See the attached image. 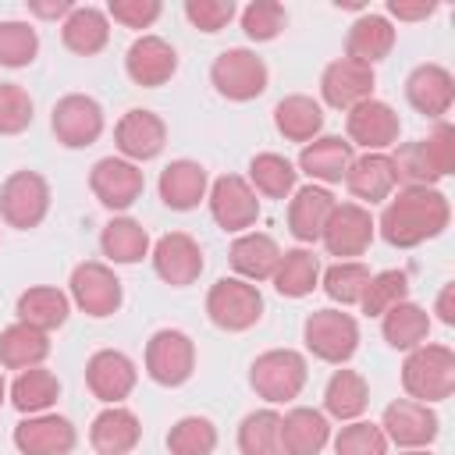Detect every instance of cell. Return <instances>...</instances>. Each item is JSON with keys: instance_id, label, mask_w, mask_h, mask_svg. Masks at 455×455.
<instances>
[{"instance_id": "cell-1", "label": "cell", "mask_w": 455, "mask_h": 455, "mask_svg": "<svg viewBox=\"0 0 455 455\" xmlns=\"http://www.w3.org/2000/svg\"><path fill=\"white\" fill-rule=\"evenodd\" d=\"M451 224V203L437 185H402L387 196L377 231L395 249H416Z\"/></svg>"}, {"instance_id": "cell-2", "label": "cell", "mask_w": 455, "mask_h": 455, "mask_svg": "<svg viewBox=\"0 0 455 455\" xmlns=\"http://www.w3.org/2000/svg\"><path fill=\"white\" fill-rule=\"evenodd\" d=\"M402 387L412 402H423V405L451 398V391H455V352L448 345H434V341H423L419 348L405 352Z\"/></svg>"}, {"instance_id": "cell-3", "label": "cell", "mask_w": 455, "mask_h": 455, "mask_svg": "<svg viewBox=\"0 0 455 455\" xmlns=\"http://www.w3.org/2000/svg\"><path fill=\"white\" fill-rule=\"evenodd\" d=\"M306 380H309V366L306 355L295 348H267L249 366V387L270 405H284L299 398Z\"/></svg>"}, {"instance_id": "cell-4", "label": "cell", "mask_w": 455, "mask_h": 455, "mask_svg": "<svg viewBox=\"0 0 455 455\" xmlns=\"http://www.w3.org/2000/svg\"><path fill=\"white\" fill-rule=\"evenodd\" d=\"M210 85L217 89V96L231 100V103H249V100L267 92L270 71H267V64H263V57L256 50L228 46L210 64Z\"/></svg>"}, {"instance_id": "cell-5", "label": "cell", "mask_w": 455, "mask_h": 455, "mask_svg": "<svg viewBox=\"0 0 455 455\" xmlns=\"http://www.w3.org/2000/svg\"><path fill=\"white\" fill-rule=\"evenodd\" d=\"M302 341L306 352L316 355L320 363L345 366L359 348V323L345 309H313L302 320Z\"/></svg>"}, {"instance_id": "cell-6", "label": "cell", "mask_w": 455, "mask_h": 455, "mask_svg": "<svg viewBox=\"0 0 455 455\" xmlns=\"http://www.w3.org/2000/svg\"><path fill=\"white\" fill-rule=\"evenodd\" d=\"M50 213V181L39 171H11L0 185V220L14 231H32Z\"/></svg>"}, {"instance_id": "cell-7", "label": "cell", "mask_w": 455, "mask_h": 455, "mask_svg": "<svg viewBox=\"0 0 455 455\" xmlns=\"http://www.w3.org/2000/svg\"><path fill=\"white\" fill-rule=\"evenodd\" d=\"M206 316L213 327L228 334H242L259 323L263 316V295L256 284L242 277H217L206 291Z\"/></svg>"}, {"instance_id": "cell-8", "label": "cell", "mask_w": 455, "mask_h": 455, "mask_svg": "<svg viewBox=\"0 0 455 455\" xmlns=\"http://www.w3.org/2000/svg\"><path fill=\"white\" fill-rule=\"evenodd\" d=\"M68 299L71 306H78L85 316L92 320H103V316H114L124 302V288H121V277L114 274L110 263L103 259H85L71 270V281H68Z\"/></svg>"}, {"instance_id": "cell-9", "label": "cell", "mask_w": 455, "mask_h": 455, "mask_svg": "<svg viewBox=\"0 0 455 455\" xmlns=\"http://www.w3.org/2000/svg\"><path fill=\"white\" fill-rule=\"evenodd\" d=\"M146 377L160 387H181L196 373V341L178 327H160L146 341Z\"/></svg>"}, {"instance_id": "cell-10", "label": "cell", "mask_w": 455, "mask_h": 455, "mask_svg": "<svg viewBox=\"0 0 455 455\" xmlns=\"http://www.w3.org/2000/svg\"><path fill=\"white\" fill-rule=\"evenodd\" d=\"M50 128H53V135H57L60 146H68V149H85V146H92V142L103 135L107 117H103L100 100H92V96H85V92H68V96H60V100L53 103V110H50Z\"/></svg>"}, {"instance_id": "cell-11", "label": "cell", "mask_w": 455, "mask_h": 455, "mask_svg": "<svg viewBox=\"0 0 455 455\" xmlns=\"http://www.w3.org/2000/svg\"><path fill=\"white\" fill-rule=\"evenodd\" d=\"M206 203H210V217L220 231L242 235L259 220V196L252 192V185L242 174H220L210 185Z\"/></svg>"}, {"instance_id": "cell-12", "label": "cell", "mask_w": 455, "mask_h": 455, "mask_svg": "<svg viewBox=\"0 0 455 455\" xmlns=\"http://www.w3.org/2000/svg\"><path fill=\"white\" fill-rule=\"evenodd\" d=\"M373 235H377V220L366 206L359 203H334L327 224H323V249L338 259H355L363 256L370 245H373Z\"/></svg>"}, {"instance_id": "cell-13", "label": "cell", "mask_w": 455, "mask_h": 455, "mask_svg": "<svg viewBox=\"0 0 455 455\" xmlns=\"http://www.w3.org/2000/svg\"><path fill=\"white\" fill-rule=\"evenodd\" d=\"M89 188L100 199V206H107L110 213H124L128 206L139 203L146 178H142L139 164H132L124 156H103L89 167Z\"/></svg>"}, {"instance_id": "cell-14", "label": "cell", "mask_w": 455, "mask_h": 455, "mask_svg": "<svg viewBox=\"0 0 455 455\" xmlns=\"http://www.w3.org/2000/svg\"><path fill=\"white\" fill-rule=\"evenodd\" d=\"M149 259H153V270L164 284L171 288H188L199 281L206 259H203V249L199 242L188 235V231H167L153 242L149 249Z\"/></svg>"}, {"instance_id": "cell-15", "label": "cell", "mask_w": 455, "mask_h": 455, "mask_svg": "<svg viewBox=\"0 0 455 455\" xmlns=\"http://www.w3.org/2000/svg\"><path fill=\"white\" fill-rule=\"evenodd\" d=\"M345 132H348L352 146H363L366 153H387L398 142L402 121H398V110L391 103L370 96L345 114Z\"/></svg>"}, {"instance_id": "cell-16", "label": "cell", "mask_w": 455, "mask_h": 455, "mask_svg": "<svg viewBox=\"0 0 455 455\" xmlns=\"http://www.w3.org/2000/svg\"><path fill=\"white\" fill-rule=\"evenodd\" d=\"M380 430L387 437V444L395 448H427L437 430H441V419L434 412V405H423V402H412V398H395L384 416H380Z\"/></svg>"}, {"instance_id": "cell-17", "label": "cell", "mask_w": 455, "mask_h": 455, "mask_svg": "<svg viewBox=\"0 0 455 455\" xmlns=\"http://www.w3.org/2000/svg\"><path fill=\"white\" fill-rule=\"evenodd\" d=\"M114 146L124 160L132 164H146V160H156L167 146V124L160 114L153 110H142V107H132L121 114V121L114 124Z\"/></svg>"}, {"instance_id": "cell-18", "label": "cell", "mask_w": 455, "mask_h": 455, "mask_svg": "<svg viewBox=\"0 0 455 455\" xmlns=\"http://www.w3.org/2000/svg\"><path fill=\"white\" fill-rule=\"evenodd\" d=\"M135 384H139V370H135L132 355H124L121 348H100V352L89 355L85 387L103 405H121L135 391Z\"/></svg>"}, {"instance_id": "cell-19", "label": "cell", "mask_w": 455, "mask_h": 455, "mask_svg": "<svg viewBox=\"0 0 455 455\" xmlns=\"http://www.w3.org/2000/svg\"><path fill=\"white\" fill-rule=\"evenodd\" d=\"M373 85H377L373 68L370 64H359L352 57L331 60L323 68V75H320V96H323V103L334 107V110H345V114L352 107H359L363 100H370L373 96Z\"/></svg>"}, {"instance_id": "cell-20", "label": "cell", "mask_w": 455, "mask_h": 455, "mask_svg": "<svg viewBox=\"0 0 455 455\" xmlns=\"http://www.w3.org/2000/svg\"><path fill=\"white\" fill-rule=\"evenodd\" d=\"M11 441L21 455H68L78 441V430L60 412H39V416L18 419Z\"/></svg>"}, {"instance_id": "cell-21", "label": "cell", "mask_w": 455, "mask_h": 455, "mask_svg": "<svg viewBox=\"0 0 455 455\" xmlns=\"http://www.w3.org/2000/svg\"><path fill=\"white\" fill-rule=\"evenodd\" d=\"M352 160H355V146L348 139H341V135H316L313 142L302 146L295 171L306 174L313 185L327 188V185H341L345 181Z\"/></svg>"}, {"instance_id": "cell-22", "label": "cell", "mask_w": 455, "mask_h": 455, "mask_svg": "<svg viewBox=\"0 0 455 455\" xmlns=\"http://www.w3.org/2000/svg\"><path fill=\"white\" fill-rule=\"evenodd\" d=\"M124 71H128V78H132L135 85H142V89L167 85V82L174 78V71H178V50H174L164 36L146 32V36H139V39L128 46V53H124Z\"/></svg>"}, {"instance_id": "cell-23", "label": "cell", "mask_w": 455, "mask_h": 455, "mask_svg": "<svg viewBox=\"0 0 455 455\" xmlns=\"http://www.w3.org/2000/svg\"><path fill=\"white\" fill-rule=\"evenodd\" d=\"M405 100L416 114L430 121H444L455 103V78L444 64H416L405 78Z\"/></svg>"}, {"instance_id": "cell-24", "label": "cell", "mask_w": 455, "mask_h": 455, "mask_svg": "<svg viewBox=\"0 0 455 455\" xmlns=\"http://www.w3.org/2000/svg\"><path fill=\"white\" fill-rule=\"evenodd\" d=\"M334 203H338L334 192L323 188V185H313V181H309V185L295 188V192L288 196V231H291V238L302 242V245L320 242L323 224H327Z\"/></svg>"}, {"instance_id": "cell-25", "label": "cell", "mask_w": 455, "mask_h": 455, "mask_svg": "<svg viewBox=\"0 0 455 455\" xmlns=\"http://www.w3.org/2000/svg\"><path fill=\"white\" fill-rule=\"evenodd\" d=\"M156 192L164 199V206L185 213V210H196L206 192H210V174L199 160H171L164 171H160V181H156Z\"/></svg>"}, {"instance_id": "cell-26", "label": "cell", "mask_w": 455, "mask_h": 455, "mask_svg": "<svg viewBox=\"0 0 455 455\" xmlns=\"http://www.w3.org/2000/svg\"><path fill=\"white\" fill-rule=\"evenodd\" d=\"M281 259V245L263 235V231H242L235 235L231 249H228V263L235 270V277L256 284V281H270Z\"/></svg>"}, {"instance_id": "cell-27", "label": "cell", "mask_w": 455, "mask_h": 455, "mask_svg": "<svg viewBox=\"0 0 455 455\" xmlns=\"http://www.w3.org/2000/svg\"><path fill=\"white\" fill-rule=\"evenodd\" d=\"M345 188L359 199V206H373V203H387V196L398 188L395 167L387 153H363L352 160L348 174H345Z\"/></svg>"}, {"instance_id": "cell-28", "label": "cell", "mask_w": 455, "mask_h": 455, "mask_svg": "<svg viewBox=\"0 0 455 455\" xmlns=\"http://www.w3.org/2000/svg\"><path fill=\"white\" fill-rule=\"evenodd\" d=\"M139 441H142V423L124 405H107L103 412H96L89 427V444L96 455H128Z\"/></svg>"}, {"instance_id": "cell-29", "label": "cell", "mask_w": 455, "mask_h": 455, "mask_svg": "<svg viewBox=\"0 0 455 455\" xmlns=\"http://www.w3.org/2000/svg\"><path fill=\"white\" fill-rule=\"evenodd\" d=\"M281 444L284 455H320L331 444V419L320 409L295 405L281 416Z\"/></svg>"}, {"instance_id": "cell-30", "label": "cell", "mask_w": 455, "mask_h": 455, "mask_svg": "<svg viewBox=\"0 0 455 455\" xmlns=\"http://www.w3.org/2000/svg\"><path fill=\"white\" fill-rule=\"evenodd\" d=\"M391 50H395V25H391L384 14L363 11V14L348 25V36H345V57H352V60L373 68V64L384 60Z\"/></svg>"}, {"instance_id": "cell-31", "label": "cell", "mask_w": 455, "mask_h": 455, "mask_svg": "<svg viewBox=\"0 0 455 455\" xmlns=\"http://www.w3.org/2000/svg\"><path fill=\"white\" fill-rule=\"evenodd\" d=\"M14 313H18L21 323H28V327L50 334V331H57V327L68 323V316H71V299H68V291L53 288V284H32V288H25V291L18 295Z\"/></svg>"}, {"instance_id": "cell-32", "label": "cell", "mask_w": 455, "mask_h": 455, "mask_svg": "<svg viewBox=\"0 0 455 455\" xmlns=\"http://www.w3.org/2000/svg\"><path fill=\"white\" fill-rule=\"evenodd\" d=\"M370 405V384L359 370H334L327 377V387H323V416L327 419H338V423H352L366 412Z\"/></svg>"}, {"instance_id": "cell-33", "label": "cell", "mask_w": 455, "mask_h": 455, "mask_svg": "<svg viewBox=\"0 0 455 455\" xmlns=\"http://www.w3.org/2000/svg\"><path fill=\"white\" fill-rule=\"evenodd\" d=\"M60 43L78 57H96L110 43V18L100 7H78L60 21Z\"/></svg>"}, {"instance_id": "cell-34", "label": "cell", "mask_w": 455, "mask_h": 455, "mask_svg": "<svg viewBox=\"0 0 455 455\" xmlns=\"http://www.w3.org/2000/svg\"><path fill=\"white\" fill-rule=\"evenodd\" d=\"M274 128L288 139V142H313L323 132V107L320 100L306 96V92H291L281 96L274 107Z\"/></svg>"}, {"instance_id": "cell-35", "label": "cell", "mask_w": 455, "mask_h": 455, "mask_svg": "<svg viewBox=\"0 0 455 455\" xmlns=\"http://www.w3.org/2000/svg\"><path fill=\"white\" fill-rule=\"evenodd\" d=\"M100 249L110 263H121V267H132L139 259L149 256L153 242H149V231L142 228V220L135 217H110L100 231Z\"/></svg>"}, {"instance_id": "cell-36", "label": "cell", "mask_w": 455, "mask_h": 455, "mask_svg": "<svg viewBox=\"0 0 455 455\" xmlns=\"http://www.w3.org/2000/svg\"><path fill=\"white\" fill-rule=\"evenodd\" d=\"M7 398L11 405L21 412V416H39V412H50L60 398V380L53 370L46 366H32V370H21L11 387H7Z\"/></svg>"}, {"instance_id": "cell-37", "label": "cell", "mask_w": 455, "mask_h": 455, "mask_svg": "<svg viewBox=\"0 0 455 455\" xmlns=\"http://www.w3.org/2000/svg\"><path fill=\"white\" fill-rule=\"evenodd\" d=\"M50 355V334L36 331L21 320H14L11 327L0 331V366L4 370H32L43 366V359Z\"/></svg>"}, {"instance_id": "cell-38", "label": "cell", "mask_w": 455, "mask_h": 455, "mask_svg": "<svg viewBox=\"0 0 455 455\" xmlns=\"http://www.w3.org/2000/svg\"><path fill=\"white\" fill-rule=\"evenodd\" d=\"M380 334L391 348L398 352H412L419 348L427 338H430V313L423 306H416L412 299L391 306L384 316H380Z\"/></svg>"}, {"instance_id": "cell-39", "label": "cell", "mask_w": 455, "mask_h": 455, "mask_svg": "<svg viewBox=\"0 0 455 455\" xmlns=\"http://www.w3.org/2000/svg\"><path fill=\"white\" fill-rule=\"evenodd\" d=\"M270 281H274L277 295H284V299H306V295L320 284V259H316L313 249H306V245L284 249Z\"/></svg>"}, {"instance_id": "cell-40", "label": "cell", "mask_w": 455, "mask_h": 455, "mask_svg": "<svg viewBox=\"0 0 455 455\" xmlns=\"http://www.w3.org/2000/svg\"><path fill=\"white\" fill-rule=\"evenodd\" d=\"M256 196H267V199H288L295 188H299V171L288 156L281 153H256L249 160V178Z\"/></svg>"}, {"instance_id": "cell-41", "label": "cell", "mask_w": 455, "mask_h": 455, "mask_svg": "<svg viewBox=\"0 0 455 455\" xmlns=\"http://www.w3.org/2000/svg\"><path fill=\"white\" fill-rule=\"evenodd\" d=\"M238 451L242 455H284L281 444V412L277 409H252L238 423Z\"/></svg>"}, {"instance_id": "cell-42", "label": "cell", "mask_w": 455, "mask_h": 455, "mask_svg": "<svg viewBox=\"0 0 455 455\" xmlns=\"http://www.w3.org/2000/svg\"><path fill=\"white\" fill-rule=\"evenodd\" d=\"M366 284H370V267L359 259H338L327 270H320V288L338 306H359Z\"/></svg>"}, {"instance_id": "cell-43", "label": "cell", "mask_w": 455, "mask_h": 455, "mask_svg": "<svg viewBox=\"0 0 455 455\" xmlns=\"http://www.w3.org/2000/svg\"><path fill=\"white\" fill-rule=\"evenodd\" d=\"M213 448H217V427L206 416H181L167 430L171 455H213Z\"/></svg>"}, {"instance_id": "cell-44", "label": "cell", "mask_w": 455, "mask_h": 455, "mask_svg": "<svg viewBox=\"0 0 455 455\" xmlns=\"http://www.w3.org/2000/svg\"><path fill=\"white\" fill-rule=\"evenodd\" d=\"M405 299H409V274L405 270H380V274H370V284H366L359 306L366 316H384L391 306H398Z\"/></svg>"}, {"instance_id": "cell-45", "label": "cell", "mask_w": 455, "mask_h": 455, "mask_svg": "<svg viewBox=\"0 0 455 455\" xmlns=\"http://www.w3.org/2000/svg\"><path fill=\"white\" fill-rule=\"evenodd\" d=\"M39 53V32L28 21H0V68H28Z\"/></svg>"}, {"instance_id": "cell-46", "label": "cell", "mask_w": 455, "mask_h": 455, "mask_svg": "<svg viewBox=\"0 0 455 455\" xmlns=\"http://www.w3.org/2000/svg\"><path fill=\"white\" fill-rule=\"evenodd\" d=\"M334 455H387V437L380 430V423L370 419H352L345 423L338 434H331Z\"/></svg>"}, {"instance_id": "cell-47", "label": "cell", "mask_w": 455, "mask_h": 455, "mask_svg": "<svg viewBox=\"0 0 455 455\" xmlns=\"http://www.w3.org/2000/svg\"><path fill=\"white\" fill-rule=\"evenodd\" d=\"M242 32L252 39V43H270V39H277L281 32H284V25H288V11H284V4H277V0H252V4H245L242 7Z\"/></svg>"}, {"instance_id": "cell-48", "label": "cell", "mask_w": 455, "mask_h": 455, "mask_svg": "<svg viewBox=\"0 0 455 455\" xmlns=\"http://www.w3.org/2000/svg\"><path fill=\"white\" fill-rule=\"evenodd\" d=\"M391 156V167H395V178H398V188L402 185H437L441 178L434 174L427 153H423V139H412V142H402Z\"/></svg>"}, {"instance_id": "cell-49", "label": "cell", "mask_w": 455, "mask_h": 455, "mask_svg": "<svg viewBox=\"0 0 455 455\" xmlns=\"http://www.w3.org/2000/svg\"><path fill=\"white\" fill-rule=\"evenodd\" d=\"M36 117V103L25 85L0 82V135H21Z\"/></svg>"}, {"instance_id": "cell-50", "label": "cell", "mask_w": 455, "mask_h": 455, "mask_svg": "<svg viewBox=\"0 0 455 455\" xmlns=\"http://www.w3.org/2000/svg\"><path fill=\"white\" fill-rule=\"evenodd\" d=\"M185 18L192 28L213 36L231 25L235 18V0H185Z\"/></svg>"}, {"instance_id": "cell-51", "label": "cell", "mask_w": 455, "mask_h": 455, "mask_svg": "<svg viewBox=\"0 0 455 455\" xmlns=\"http://www.w3.org/2000/svg\"><path fill=\"white\" fill-rule=\"evenodd\" d=\"M423 153L437 178H448L455 171V128L448 121H437L434 132L423 139Z\"/></svg>"}, {"instance_id": "cell-52", "label": "cell", "mask_w": 455, "mask_h": 455, "mask_svg": "<svg viewBox=\"0 0 455 455\" xmlns=\"http://www.w3.org/2000/svg\"><path fill=\"white\" fill-rule=\"evenodd\" d=\"M164 14V4L160 0H110L107 4V18H114L117 25L124 28H149L156 18Z\"/></svg>"}, {"instance_id": "cell-53", "label": "cell", "mask_w": 455, "mask_h": 455, "mask_svg": "<svg viewBox=\"0 0 455 455\" xmlns=\"http://www.w3.org/2000/svg\"><path fill=\"white\" fill-rule=\"evenodd\" d=\"M437 11L434 0H387V21L398 18V21H427L430 14Z\"/></svg>"}, {"instance_id": "cell-54", "label": "cell", "mask_w": 455, "mask_h": 455, "mask_svg": "<svg viewBox=\"0 0 455 455\" xmlns=\"http://www.w3.org/2000/svg\"><path fill=\"white\" fill-rule=\"evenodd\" d=\"M75 11L71 0H28V14L46 18V21H64Z\"/></svg>"}, {"instance_id": "cell-55", "label": "cell", "mask_w": 455, "mask_h": 455, "mask_svg": "<svg viewBox=\"0 0 455 455\" xmlns=\"http://www.w3.org/2000/svg\"><path fill=\"white\" fill-rule=\"evenodd\" d=\"M434 313H437V320H441L444 327H451V323H455V284H444V288L437 291Z\"/></svg>"}, {"instance_id": "cell-56", "label": "cell", "mask_w": 455, "mask_h": 455, "mask_svg": "<svg viewBox=\"0 0 455 455\" xmlns=\"http://www.w3.org/2000/svg\"><path fill=\"white\" fill-rule=\"evenodd\" d=\"M4 398H7V380H4V370H0V405H4Z\"/></svg>"}, {"instance_id": "cell-57", "label": "cell", "mask_w": 455, "mask_h": 455, "mask_svg": "<svg viewBox=\"0 0 455 455\" xmlns=\"http://www.w3.org/2000/svg\"><path fill=\"white\" fill-rule=\"evenodd\" d=\"M398 455H430L427 448H405V451H398Z\"/></svg>"}]
</instances>
